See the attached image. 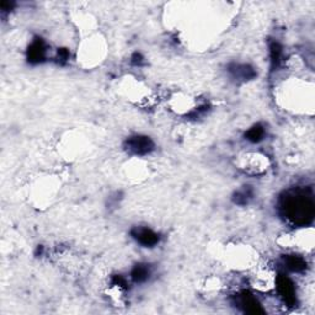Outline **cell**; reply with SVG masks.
I'll return each mask as SVG.
<instances>
[{
  "label": "cell",
  "mask_w": 315,
  "mask_h": 315,
  "mask_svg": "<svg viewBox=\"0 0 315 315\" xmlns=\"http://www.w3.org/2000/svg\"><path fill=\"white\" fill-rule=\"evenodd\" d=\"M282 210L286 217L297 224H305L310 222L314 215L313 202L300 193L286 196L282 201Z\"/></svg>",
  "instance_id": "cell-1"
},
{
  "label": "cell",
  "mask_w": 315,
  "mask_h": 315,
  "mask_svg": "<svg viewBox=\"0 0 315 315\" xmlns=\"http://www.w3.org/2000/svg\"><path fill=\"white\" fill-rule=\"evenodd\" d=\"M276 285H277L278 292H280L281 297L285 299V302L288 304H293L295 302V288L292 281L286 276L280 275L277 277Z\"/></svg>",
  "instance_id": "cell-2"
},
{
  "label": "cell",
  "mask_w": 315,
  "mask_h": 315,
  "mask_svg": "<svg viewBox=\"0 0 315 315\" xmlns=\"http://www.w3.org/2000/svg\"><path fill=\"white\" fill-rule=\"evenodd\" d=\"M127 147L131 152L135 153V154H147L153 149L154 144L148 137L137 135V137H133L128 140Z\"/></svg>",
  "instance_id": "cell-3"
},
{
  "label": "cell",
  "mask_w": 315,
  "mask_h": 315,
  "mask_svg": "<svg viewBox=\"0 0 315 315\" xmlns=\"http://www.w3.org/2000/svg\"><path fill=\"white\" fill-rule=\"evenodd\" d=\"M133 235L140 244L145 246H153L159 241V235L147 228H138L133 230Z\"/></svg>",
  "instance_id": "cell-4"
},
{
  "label": "cell",
  "mask_w": 315,
  "mask_h": 315,
  "mask_svg": "<svg viewBox=\"0 0 315 315\" xmlns=\"http://www.w3.org/2000/svg\"><path fill=\"white\" fill-rule=\"evenodd\" d=\"M46 48L41 40H36L28 48V59L32 63H38L45 58Z\"/></svg>",
  "instance_id": "cell-5"
},
{
  "label": "cell",
  "mask_w": 315,
  "mask_h": 315,
  "mask_svg": "<svg viewBox=\"0 0 315 315\" xmlns=\"http://www.w3.org/2000/svg\"><path fill=\"white\" fill-rule=\"evenodd\" d=\"M285 263L289 270L294 271V272H300V271H304L307 268V262H305L304 259L297 255L286 256Z\"/></svg>",
  "instance_id": "cell-6"
},
{
  "label": "cell",
  "mask_w": 315,
  "mask_h": 315,
  "mask_svg": "<svg viewBox=\"0 0 315 315\" xmlns=\"http://www.w3.org/2000/svg\"><path fill=\"white\" fill-rule=\"evenodd\" d=\"M241 305H244L246 312L254 313V314L263 312V310L261 309V305L259 304L258 300H256L253 295L248 294V293H244V294L241 295Z\"/></svg>",
  "instance_id": "cell-7"
},
{
  "label": "cell",
  "mask_w": 315,
  "mask_h": 315,
  "mask_svg": "<svg viewBox=\"0 0 315 315\" xmlns=\"http://www.w3.org/2000/svg\"><path fill=\"white\" fill-rule=\"evenodd\" d=\"M263 134H265V131H263L262 126L256 125L248 131V133H246V138H248L250 142L256 143L259 142V140L262 139Z\"/></svg>",
  "instance_id": "cell-8"
},
{
  "label": "cell",
  "mask_w": 315,
  "mask_h": 315,
  "mask_svg": "<svg viewBox=\"0 0 315 315\" xmlns=\"http://www.w3.org/2000/svg\"><path fill=\"white\" fill-rule=\"evenodd\" d=\"M149 276V270H148L147 266L139 265L133 270L132 277L134 281H138V282H142V281H145Z\"/></svg>",
  "instance_id": "cell-9"
},
{
  "label": "cell",
  "mask_w": 315,
  "mask_h": 315,
  "mask_svg": "<svg viewBox=\"0 0 315 315\" xmlns=\"http://www.w3.org/2000/svg\"><path fill=\"white\" fill-rule=\"evenodd\" d=\"M281 54H282V48L277 42H273L271 45V60H272V67H277V64L281 60Z\"/></svg>",
  "instance_id": "cell-10"
}]
</instances>
